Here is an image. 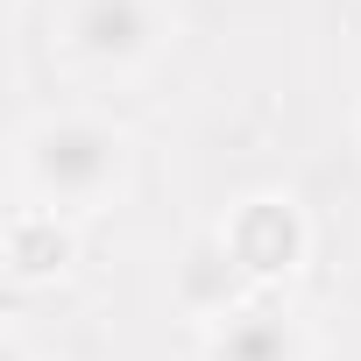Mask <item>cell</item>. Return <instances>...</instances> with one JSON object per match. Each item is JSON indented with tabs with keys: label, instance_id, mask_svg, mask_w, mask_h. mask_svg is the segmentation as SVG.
Wrapping results in <instances>:
<instances>
[{
	"label": "cell",
	"instance_id": "obj_5",
	"mask_svg": "<svg viewBox=\"0 0 361 361\" xmlns=\"http://www.w3.org/2000/svg\"><path fill=\"white\" fill-rule=\"evenodd\" d=\"M206 361H312V333L298 312L255 298L248 312L206 326Z\"/></svg>",
	"mask_w": 361,
	"mask_h": 361
},
{
	"label": "cell",
	"instance_id": "obj_1",
	"mask_svg": "<svg viewBox=\"0 0 361 361\" xmlns=\"http://www.w3.org/2000/svg\"><path fill=\"white\" fill-rule=\"evenodd\" d=\"M15 177H22V199L50 206V213H99L121 199L128 185V128L85 106L64 114H36L15 135Z\"/></svg>",
	"mask_w": 361,
	"mask_h": 361
},
{
	"label": "cell",
	"instance_id": "obj_3",
	"mask_svg": "<svg viewBox=\"0 0 361 361\" xmlns=\"http://www.w3.org/2000/svg\"><path fill=\"white\" fill-rule=\"evenodd\" d=\"M220 234H227L234 262L255 276V290L298 276L305 255H312V220H305V206H298L290 192H255V199H241V206L220 220Z\"/></svg>",
	"mask_w": 361,
	"mask_h": 361
},
{
	"label": "cell",
	"instance_id": "obj_4",
	"mask_svg": "<svg viewBox=\"0 0 361 361\" xmlns=\"http://www.w3.org/2000/svg\"><path fill=\"white\" fill-rule=\"evenodd\" d=\"M170 298H177V312H185V319H199V326H220V319L248 312L262 290H255V276L234 262L227 234H220V227H206V234H192V248H185V255H177Z\"/></svg>",
	"mask_w": 361,
	"mask_h": 361
},
{
	"label": "cell",
	"instance_id": "obj_2",
	"mask_svg": "<svg viewBox=\"0 0 361 361\" xmlns=\"http://www.w3.org/2000/svg\"><path fill=\"white\" fill-rule=\"evenodd\" d=\"M163 36H170L163 0H71L57 50L85 78H128L163 50Z\"/></svg>",
	"mask_w": 361,
	"mask_h": 361
},
{
	"label": "cell",
	"instance_id": "obj_6",
	"mask_svg": "<svg viewBox=\"0 0 361 361\" xmlns=\"http://www.w3.org/2000/svg\"><path fill=\"white\" fill-rule=\"evenodd\" d=\"M71 255H78V241H71V220L64 213L29 206V199L8 213V276L15 283H50V276L71 269Z\"/></svg>",
	"mask_w": 361,
	"mask_h": 361
},
{
	"label": "cell",
	"instance_id": "obj_7",
	"mask_svg": "<svg viewBox=\"0 0 361 361\" xmlns=\"http://www.w3.org/2000/svg\"><path fill=\"white\" fill-rule=\"evenodd\" d=\"M0 361H29V347H22V340H8V347H0Z\"/></svg>",
	"mask_w": 361,
	"mask_h": 361
}]
</instances>
